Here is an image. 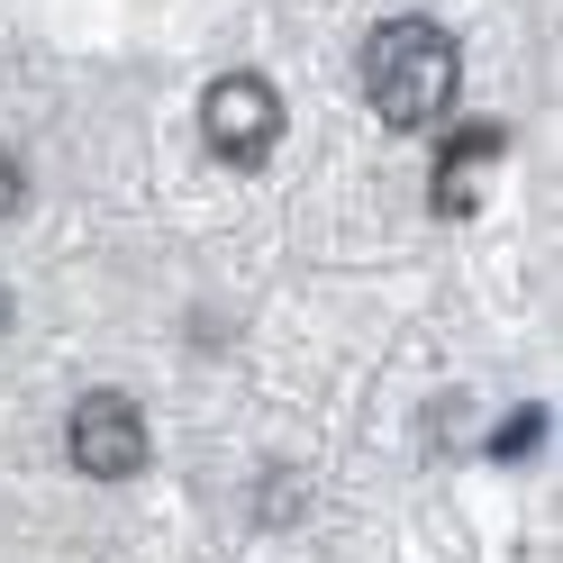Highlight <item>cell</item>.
<instances>
[{
  "label": "cell",
  "instance_id": "obj_1",
  "mask_svg": "<svg viewBox=\"0 0 563 563\" xmlns=\"http://www.w3.org/2000/svg\"><path fill=\"white\" fill-rule=\"evenodd\" d=\"M454 37L437 19H382L373 37H364V100L382 110V128H428L445 119V100H454Z\"/></svg>",
  "mask_w": 563,
  "mask_h": 563
},
{
  "label": "cell",
  "instance_id": "obj_2",
  "mask_svg": "<svg viewBox=\"0 0 563 563\" xmlns=\"http://www.w3.org/2000/svg\"><path fill=\"white\" fill-rule=\"evenodd\" d=\"M64 445H74V464L91 482H136V473H146V418H136L128 391H82Z\"/></svg>",
  "mask_w": 563,
  "mask_h": 563
},
{
  "label": "cell",
  "instance_id": "obj_3",
  "mask_svg": "<svg viewBox=\"0 0 563 563\" xmlns=\"http://www.w3.org/2000/svg\"><path fill=\"white\" fill-rule=\"evenodd\" d=\"M200 136L219 146L228 164H264L273 136H282V91L264 74H219L200 100Z\"/></svg>",
  "mask_w": 563,
  "mask_h": 563
},
{
  "label": "cell",
  "instance_id": "obj_4",
  "mask_svg": "<svg viewBox=\"0 0 563 563\" xmlns=\"http://www.w3.org/2000/svg\"><path fill=\"white\" fill-rule=\"evenodd\" d=\"M500 146H509L500 119H473L464 136H445V155H437V209H445V219L473 209V183H482V164H500Z\"/></svg>",
  "mask_w": 563,
  "mask_h": 563
},
{
  "label": "cell",
  "instance_id": "obj_5",
  "mask_svg": "<svg viewBox=\"0 0 563 563\" xmlns=\"http://www.w3.org/2000/svg\"><path fill=\"white\" fill-rule=\"evenodd\" d=\"M537 428H545V409H518V418H509V428H500V437H490V454H527V445H537Z\"/></svg>",
  "mask_w": 563,
  "mask_h": 563
},
{
  "label": "cell",
  "instance_id": "obj_6",
  "mask_svg": "<svg viewBox=\"0 0 563 563\" xmlns=\"http://www.w3.org/2000/svg\"><path fill=\"white\" fill-rule=\"evenodd\" d=\"M19 200H27V164L0 146V219H19Z\"/></svg>",
  "mask_w": 563,
  "mask_h": 563
},
{
  "label": "cell",
  "instance_id": "obj_7",
  "mask_svg": "<svg viewBox=\"0 0 563 563\" xmlns=\"http://www.w3.org/2000/svg\"><path fill=\"white\" fill-rule=\"evenodd\" d=\"M0 328H10V291H0Z\"/></svg>",
  "mask_w": 563,
  "mask_h": 563
}]
</instances>
